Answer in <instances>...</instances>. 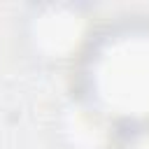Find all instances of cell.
I'll return each instance as SVG.
<instances>
[{
	"mask_svg": "<svg viewBox=\"0 0 149 149\" xmlns=\"http://www.w3.org/2000/svg\"><path fill=\"white\" fill-rule=\"evenodd\" d=\"M86 105L102 116L149 126V26H121L88 42Z\"/></svg>",
	"mask_w": 149,
	"mask_h": 149,
	"instance_id": "cell-1",
	"label": "cell"
},
{
	"mask_svg": "<svg viewBox=\"0 0 149 149\" xmlns=\"http://www.w3.org/2000/svg\"><path fill=\"white\" fill-rule=\"evenodd\" d=\"M33 49L51 61L70 58L88 47V19L72 5H42L28 21Z\"/></svg>",
	"mask_w": 149,
	"mask_h": 149,
	"instance_id": "cell-2",
	"label": "cell"
}]
</instances>
